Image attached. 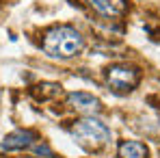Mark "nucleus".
Instances as JSON below:
<instances>
[{
  "label": "nucleus",
  "instance_id": "9",
  "mask_svg": "<svg viewBox=\"0 0 160 158\" xmlns=\"http://www.w3.org/2000/svg\"><path fill=\"white\" fill-rule=\"evenodd\" d=\"M37 156H43V158H54V152L50 150V145L48 143H43V141H37L32 147H30Z\"/></svg>",
  "mask_w": 160,
  "mask_h": 158
},
{
  "label": "nucleus",
  "instance_id": "7",
  "mask_svg": "<svg viewBox=\"0 0 160 158\" xmlns=\"http://www.w3.org/2000/svg\"><path fill=\"white\" fill-rule=\"evenodd\" d=\"M117 156L119 158H147L149 150L141 141H123L119 145V150H117Z\"/></svg>",
  "mask_w": 160,
  "mask_h": 158
},
{
  "label": "nucleus",
  "instance_id": "2",
  "mask_svg": "<svg viewBox=\"0 0 160 158\" xmlns=\"http://www.w3.org/2000/svg\"><path fill=\"white\" fill-rule=\"evenodd\" d=\"M72 134H74V139L78 141L80 145H84L89 150H98V147L106 145L110 141L108 126L102 124L100 119H95V117H84V119L76 121L72 126Z\"/></svg>",
  "mask_w": 160,
  "mask_h": 158
},
{
  "label": "nucleus",
  "instance_id": "8",
  "mask_svg": "<svg viewBox=\"0 0 160 158\" xmlns=\"http://www.w3.org/2000/svg\"><path fill=\"white\" fill-rule=\"evenodd\" d=\"M32 93H37L41 100H46V98H54V95L61 93V84H56V82H43V84H39Z\"/></svg>",
  "mask_w": 160,
  "mask_h": 158
},
{
  "label": "nucleus",
  "instance_id": "1",
  "mask_svg": "<svg viewBox=\"0 0 160 158\" xmlns=\"http://www.w3.org/2000/svg\"><path fill=\"white\" fill-rule=\"evenodd\" d=\"M41 48L48 56L54 59H72L82 52L84 48V37L74 26H54L43 35Z\"/></svg>",
  "mask_w": 160,
  "mask_h": 158
},
{
  "label": "nucleus",
  "instance_id": "5",
  "mask_svg": "<svg viewBox=\"0 0 160 158\" xmlns=\"http://www.w3.org/2000/svg\"><path fill=\"white\" fill-rule=\"evenodd\" d=\"M39 141V136L32 130H13L11 134L4 136V141L0 143L2 150L7 152H18V150H30L35 143Z\"/></svg>",
  "mask_w": 160,
  "mask_h": 158
},
{
  "label": "nucleus",
  "instance_id": "3",
  "mask_svg": "<svg viewBox=\"0 0 160 158\" xmlns=\"http://www.w3.org/2000/svg\"><path fill=\"white\" fill-rule=\"evenodd\" d=\"M104 78H106V84L115 93H128L138 84L141 74H138L136 67L128 65V63H117V65H110L104 72Z\"/></svg>",
  "mask_w": 160,
  "mask_h": 158
},
{
  "label": "nucleus",
  "instance_id": "6",
  "mask_svg": "<svg viewBox=\"0 0 160 158\" xmlns=\"http://www.w3.org/2000/svg\"><path fill=\"white\" fill-rule=\"evenodd\" d=\"M84 2L104 18H117L126 11V0H84Z\"/></svg>",
  "mask_w": 160,
  "mask_h": 158
},
{
  "label": "nucleus",
  "instance_id": "4",
  "mask_svg": "<svg viewBox=\"0 0 160 158\" xmlns=\"http://www.w3.org/2000/svg\"><path fill=\"white\" fill-rule=\"evenodd\" d=\"M67 106H72L74 110H78L82 115H89V117H93L95 113L102 110V102H100L95 95L84 93V91H74V93H69V95H67Z\"/></svg>",
  "mask_w": 160,
  "mask_h": 158
}]
</instances>
